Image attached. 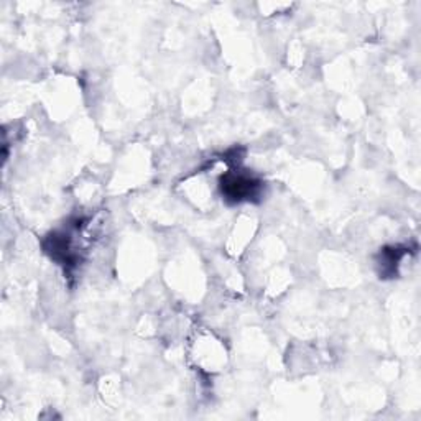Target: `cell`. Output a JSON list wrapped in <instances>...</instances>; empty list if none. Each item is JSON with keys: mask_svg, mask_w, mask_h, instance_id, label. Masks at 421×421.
Listing matches in <instances>:
<instances>
[{"mask_svg": "<svg viewBox=\"0 0 421 421\" xmlns=\"http://www.w3.org/2000/svg\"><path fill=\"white\" fill-rule=\"evenodd\" d=\"M222 188L226 189L227 196L241 201L253 194L257 183L251 178H246V176H227L226 181L222 183Z\"/></svg>", "mask_w": 421, "mask_h": 421, "instance_id": "1", "label": "cell"}]
</instances>
